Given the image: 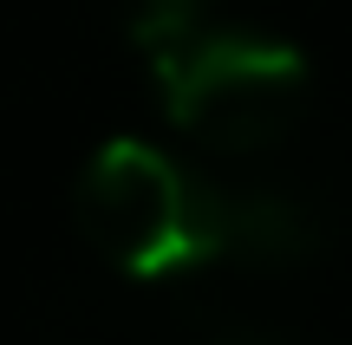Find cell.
Masks as SVG:
<instances>
[{"instance_id":"cell-3","label":"cell","mask_w":352,"mask_h":345,"mask_svg":"<svg viewBox=\"0 0 352 345\" xmlns=\"http://www.w3.org/2000/svg\"><path fill=\"white\" fill-rule=\"evenodd\" d=\"M327 248V215L307 195L287 189H248L222 195V254H241L254 267H294Z\"/></svg>"},{"instance_id":"cell-4","label":"cell","mask_w":352,"mask_h":345,"mask_svg":"<svg viewBox=\"0 0 352 345\" xmlns=\"http://www.w3.org/2000/svg\"><path fill=\"white\" fill-rule=\"evenodd\" d=\"M118 13H124V33L144 59H164L209 26V0H118Z\"/></svg>"},{"instance_id":"cell-2","label":"cell","mask_w":352,"mask_h":345,"mask_svg":"<svg viewBox=\"0 0 352 345\" xmlns=\"http://www.w3.org/2000/svg\"><path fill=\"white\" fill-rule=\"evenodd\" d=\"M151 78L170 124L222 156H254L280 143L314 91L307 52L254 26H202L176 52L151 59Z\"/></svg>"},{"instance_id":"cell-1","label":"cell","mask_w":352,"mask_h":345,"mask_svg":"<svg viewBox=\"0 0 352 345\" xmlns=\"http://www.w3.org/2000/svg\"><path fill=\"white\" fill-rule=\"evenodd\" d=\"M72 209L91 248L131 281H170L222 261V189L144 137L98 143L78 169Z\"/></svg>"},{"instance_id":"cell-5","label":"cell","mask_w":352,"mask_h":345,"mask_svg":"<svg viewBox=\"0 0 352 345\" xmlns=\"http://www.w3.org/2000/svg\"><path fill=\"white\" fill-rule=\"evenodd\" d=\"M228 345H280V339H228Z\"/></svg>"}]
</instances>
